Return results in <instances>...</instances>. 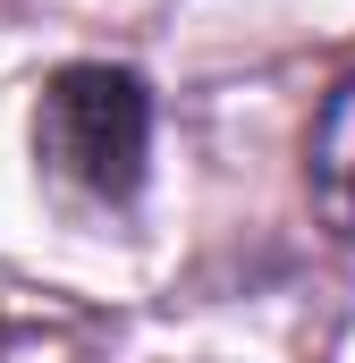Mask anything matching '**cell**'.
<instances>
[{
    "instance_id": "6da1fadb",
    "label": "cell",
    "mask_w": 355,
    "mask_h": 363,
    "mask_svg": "<svg viewBox=\"0 0 355 363\" xmlns=\"http://www.w3.org/2000/svg\"><path fill=\"white\" fill-rule=\"evenodd\" d=\"M144 152H153V93L136 68L77 60L43 85V101H34L43 178H60L85 203H127L144 186Z\"/></svg>"
},
{
    "instance_id": "7a4b0ae2",
    "label": "cell",
    "mask_w": 355,
    "mask_h": 363,
    "mask_svg": "<svg viewBox=\"0 0 355 363\" xmlns=\"http://www.w3.org/2000/svg\"><path fill=\"white\" fill-rule=\"evenodd\" d=\"M305 186H313V211L330 220V237L355 245V77L330 85L313 135H305Z\"/></svg>"
}]
</instances>
